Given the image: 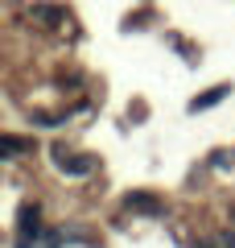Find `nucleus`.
<instances>
[{"instance_id": "1", "label": "nucleus", "mask_w": 235, "mask_h": 248, "mask_svg": "<svg viewBox=\"0 0 235 248\" xmlns=\"http://www.w3.org/2000/svg\"><path fill=\"white\" fill-rule=\"evenodd\" d=\"M37 228H42V211L37 207H21V219H17V232H21V240H33L37 236Z\"/></svg>"}, {"instance_id": "2", "label": "nucleus", "mask_w": 235, "mask_h": 248, "mask_svg": "<svg viewBox=\"0 0 235 248\" xmlns=\"http://www.w3.org/2000/svg\"><path fill=\"white\" fill-rule=\"evenodd\" d=\"M54 161H58V166L66 170V174H87V170L95 166L91 157H70V153H62V149H54Z\"/></svg>"}, {"instance_id": "3", "label": "nucleus", "mask_w": 235, "mask_h": 248, "mask_svg": "<svg viewBox=\"0 0 235 248\" xmlns=\"http://www.w3.org/2000/svg\"><path fill=\"white\" fill-rule=\"evenodd\" d=\"M128 207H140L145 215H157V211H161V199H157V195H145V190H136V195H128Z\"/></svg>"}, {"instance_id": "4", "label": "nucleus", "mask_w": 235, "mask_h": 248, "mask_svg": "<svg viewBox=\"0 0 235 248\" xmlns=\"http://www.w3.org/2000/svg\"><path fill=\"white\" fill-rule=\"evenodd\" d=\"M227 91H231V83H223V87H215V91H206V95H198V99H194V112H202V108H210V104H219V99H223L227 95Z\"/></svg>"}]
</instances>
